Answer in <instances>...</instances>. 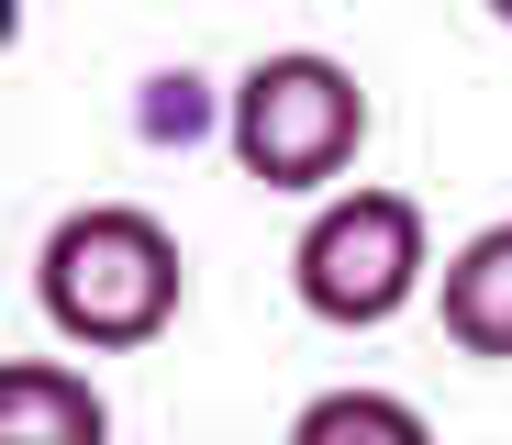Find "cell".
Returning a JSON list of instances; mask_svg holds the SVG:
<instances>
[{"label": "cell", "instance_id": "cell-1", "mask_svg": "<svg viewBox=\"0 0 512 445\" xmlns=\"http://www.w3.org/2000/svg\"><path fill=\"white\" fill-rule=\"evenodd\" d=\"M34 301H45V323L67 345L134 356V345H156L167 323H179L190 256H179V234H167L145 201H78L34 245Z\"/></svg>", "mask_w": 512, "mask_h": 445}, {"label": "cell", "instance_id": "cell-2", "mask_svg": "<svg viewBox=\"0 0 512 445\" xmlns=\"http://www.w3.org/2000/svg\"><path fill=\"white\" fill-rule=\"evenodd\" d=\"M223 145L256 190H290V201H334V178L357 167L368 145V89L346 56L323 45H279L256 56L234 89H223Z\"/></svg>", "mask_w": 512, "mask_h": 445}, {"label": "cell", "instance_id": "cell-3", "mask_svg": "<svg viewBox=\"0 0 512 445\" xmlns=\"http://www.w3.org/2000/svg\"><path fill=\"white\" fill-rule=\"evenodd\" d=\"M290 290L334 334L401 323L423 290H435V223H423V201L412 190H368V178L334 190V201H312V223L290 245Z\"/></svg>", "mask_w": 512, "mask_h": 445}, {"label": "cell", "instance_id": "cell-4", "mask_svg": "<svg viewBox=\"0 0 512 445\" xmlns=\"http://www.w3.org/2000/svg\"><path fill=\"white\" fill-rule=\"evenodd\" d=\"M435 323L457 356H479V368H512V212L479 223L446 267H435Z\"/></svg>", "mask_w": 512, "mask_h": 445}, {"label": "cell", "instance_id": "cell-5", "mask_svg": "<svg viewBox=\"0 0 512 445\" xmlns=\"http://www.w3.org/2000/svg\"><path fill=\"white\" fill-rule=\"evenodd\" d=\"M0 445H112V401L67 356H12L0 368Z\"/></svg>", "mask_w": 512, "mask_h": 445}, {"label": "cell", "instance_id": "cell-6", "mask_svg": "<svg viewBox=\"0 0 512 445\" xmlns=\"http://www.w3.org/2000/svg\"><path fill=\"white\" fill-rule=\"evenodd\" d=\"M279 445H435V423H423L401 390L346 379V390H312V401L290 412V434H279Z\"/></svg>", "mask_w": 512, "mask_h": 445}, {"label": "cell", "instance_id": "cell-7", "mask_svg": "<svg viewBox=\"0 0 512 445\" xmlns=\"http://www.w3.org/2000/svg\"><path fill=\"white\" fill-rule=\"evenodd\" d=\"M201 123H212V101H201L190 67H179V78H145V134H156V145H190Z\"/></svg>", "mask_w": 512, "mask_h": 445}, {"label": "cell", "instance_id": "cell-8", "mask_svg": "<svg viewBox=\"0 0 512 445\" xmlns=\"http://www.w3.org/2000/svg\"><path fill=\"white\" fill-rule=\"evenodd\" d=\"M479 12H490V23H501V34H512V0H479Z\"/></svg>", "mask_w": 512, "mask_h": 445}]
</instances>
